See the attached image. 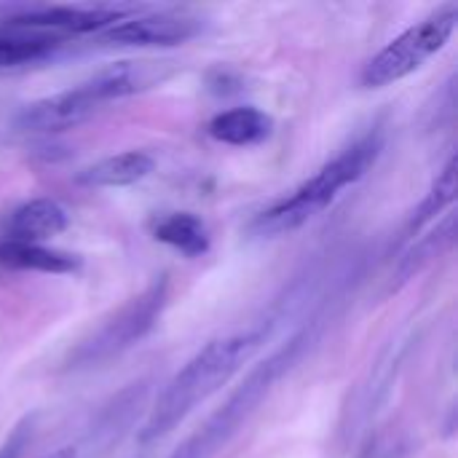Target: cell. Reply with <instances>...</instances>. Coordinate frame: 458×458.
<instances>
[{
  "label": "cell",
  "mask_w": 458,
  "mask_h": 458,
  "mask_svg": "<svg viewBox=\"0 0 458 458\" xmlns=\"http://www.w3.org/2000/svg\"><path fill=\"white\" fill-rule=\"evenodd\" d=\"M309 341L306 333L295 335L287 346H282L276 354H271L266 362H260L247 378L244 384L223 403V408H217L204 424L201 429H196L174 454L169 458H215L231 440L233 435L244 427V421L255 413V408L266 400V394L274 389V384L279 381V376L298 360L303 344Z\"/></svg>",
  "instance_id": "3"
},
{
  "label": "cell",
  "mask_w": 458,
  "mask_h": 458,
  "mask_svg": "<svg viewBox=\"0 0 458 458\" xmlns=\"http://www.w3.org/2000/svg\"><path fill=\"white\" fill-rule=\"evenodd\" d=\"M64 46V38L21 24H0V70L35 64Z\"/></svg>",
  "instance_id": "10"
},
{
  "label": "cell",
  "mask_w": 458,
  "mask_h": 458,
  "mask_svg": "<svg viewBox=\"0 0 458 458\" xmlns=\"http://www.w3.org/2000/svg\"><path fill=\"white\" fill-rule=\"evenodd\" d=\"M381 150H384V140L378 131L357 140L354 145L341 150L333 161H327L311 180L295 188L287 199L263 209L250 223V233L260 239H276L303 228L309 220L322 215L341 196V191L360 182L373 169Z\"/></svg>",
  "instance_id": "2"
},
{
  "label": "cell",
  "mask_w": 458,
  "mask_h": 458,
  "mask_svg": "<svg viewBox=\"0 0 458 458\" xmlns=\"http://www.w3.org/2000/svg\"><path fill=\"white\" fill-rule=\"evenodd\" d=\"M67 228V212L54 199H32L21 204L8 220V236L13 242L40 244Z\"/></svg>",
  "instance_id": "8"
},
{
  "label": "cell",
  "mask_w": 458,
  "mask_h": 458,
  "mask_svg": "<svg viewBox=\"0 0 458 458\" xmlns=\"http://www.w3.org/2000/svg\"><path fill=\"white\" fill-rule=\"evenodd\" d=\"M30 437H32V419H21L0 445V458H21L24 448L30 445Z\"/></svg>",
  "instance_id": "16"
},
{
  "label": "cell",
  "mask_w": 458,
  "mask_h": 458,
  "mask_svg": "<svg viewBox=\"0 0 458 458\" xmlns=\"http://www.w3.org/2000/svg\"><path fill=\"white\" fill-rule=\"evenodd\" d=\"M458 5L445 3L432 16L421 19L419 24L408 27L403 35H397L389 46H384L362 70V86L368 89H384L392 86L416 70H421L435 54L445 48L451 35L456 32Z\"/></svg>",
  "instance_id": "4"
},
{
  "label": "cell",
  "mask_w": 458,
  "mask_h": 458,
  "mask_svg": "<svg viewBox=\"0 0 458 458\" xmlns=\"http://www.w3.org/2000/svg\"><path fill=\"white\" fill-rule=\"evenodd\" d=\"M209 137L225 145H236V148H247V145H258L263 140H268L274 121L271 115H266L263 110L244 105V107H233L225 113H217L209 121Z\"/></svg>",
  "instance_id": "11"
},
{
  "label": "cell",
  "mask_w": 458,
  "mask_h": 458,
  "mask_svg": "<svg viewBox=\"0 0 458 458\" xmlns=\"http://www.w3.org/2000/svg\"><path fill=\"white\" fill-rule=\"evenodd\" d=\"M454 225H456V217L448 215V217L437 225V231H432L429 236L419 239V242L408 250V255H405V258L400 260V266H397V287L405 284L408 279H413L419 271H424L435 258H440V255L454 244Z\"/></svg>",
  "instance_id": "14"
},
{
  "label": "cell",
  "mask_w": 458,
  "mask_h": 458,
  "mask_svg": "<svg viewBox=\"0 0 458 458\" xmlns=\"http://www.w3.org/2000/svg\"><path fill=\"white\" fill-rule=\"evenodd\" d=\"M43 458H78V451L70 448V445H64V448H56V451H51L48 456Z\"/></svg>",
  "instance_id": "17"
},
{
  "label": "cell",
  "mask_w": 458,
  "mask_h": 458,
  "mask_svg": "<svg viewBox=\"0 0 458 458\" xmlns=\"http://www.w3.org/2000/svg\"><path fill=\"white\" fill-rule=\"evenodd\" d=\"M153 169H156V161L150 153L126 150V153L107 156V158L86 166L78 174V182L89 185V188H126V185L145 180Z\"/></svg>",
  "instance_id": "9"
},
{
  "label": "cell",
  "mask_w": 458,
  "mask_h": 458,
  "mask_svg": "<svg viewBox=\"0 0 458 458\" xmlns=\"http://www.w3.org/2000/svg\"><path fill=\"white\" fill-rule=\"evenodd\" d=\"M99 110V105L91 99V94L78 83L75 89L59 91L54 97H43L38 102H30L27 107L19 110L13 118L19 131H32V134H48V131H64L86 118H91Z\"/></svg>",
  "instance_id": "7"
},
{
  "label": "cell",
  "mask_w": 458,
  "mask_h": 458,
  "mask_svg": "<svg viewBox=\"0 0 458 458\" xmlns=\"http://www.w3.org/2000/svg\"><path fill=\"white\" fill-rule=\"evenodd\" d=\"M266 338V327H247L201 346L158 394L156 405L150 408L137 435L140 443L150 445L172 435L191 413H196L207 400H212L260 352Z\"/></svg>",
  "instance_id": "1"
},
{
  "label": "cell",
  "mask_w": 458,
  "mask_h": 458,
  "mask_svg": "<svg viewBox=\"0 0 458 458\" xmlns=\"http://www.w3.org/2000/svg\"><path fill=\"white\" fill-rule=\"evenodd\" d=\"M169 295L166 276H158L150 287H145L137 298L121 306L107 322H102L72 354L67 368H91L105 360L118 357L121 352L140 344L158 322Z\"/></svg>",
  "instance_id": "5"
},
{
  "label": "cell",
  "mask_w": 458,
  "mask_h": 458,
  "mask_svg": "<svg viewBox=\"0 0 458 458\" xmlns=\"http://www.w3.org/2000/svg\"><path fill=\"white\" fill-rule=\"evenodd\" d=\"M201 32V21L188 13L158 11L134 13L105 30V40L113 46H180Z\"/></svg>",
  "instance_id": "6"
},
{
  "label": "cell",
  "mask_w": 458,
  "mask_h": 458,
  "mask_svg": "<svg viewBox=\"0 0 458 458\" xmlns=\"http://www.w3.org/2000/svg\"><path fill=\"white\" fill-rule=\"evenodd\" d=\"M454 201H456V158H448V164L435 177L429 193L424 196V201L419 204V209L411 217V225H408L411 233L421 231L427 223H432L437 215H443Z\"/></svg>",
  "instance_id": "15"
},
{
  "label": "cell",
  "mask_w": 458,
  "mask_h": 458,
  "mask_svg": "<svg viewBox=\"0 0 458 458\" xmlns=\"http://www.w3.org/2000/svg\"><path fill=\"white\" fill-rule=\"evenodd\" d=\"M153 236L185 258H201L209 250V231H207L204 220L191 212H172V215L156 220Z\"/></svg>",
  "instance_id": "13"
},
{
  "label": "cell",
  "mask_w": 458,
  "mask_h": 458,
  "mask_svg": "<svg viewBox=\"0 0 458 458\" xmlns=\"http://www.w3.org/2000/svg\"><path fill=\"white\" fill-rule=\"evenodd\" d=\"M0 266L13 271H40V274H72L81 268V258L59 250H48L43 244L30 242H0Z\"/></svg>",
  "instance_id": "12"
}]
</instances>
